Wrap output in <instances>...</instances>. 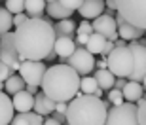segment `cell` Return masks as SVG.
I'll use <instances>...</instances> for the list:
<instances>
[{"label": "cell", "mask_w": 146, "mask_h": 125, "mask_svg": "<svg viewBox=\"0 0 146 125\" xmlns=\"http://www.w3.org/2000/svg\"><path fill=\"white\" fill-rule=\"evenodd\" d=\"M103 2H104V0H103Z\"/></svg>", "instance_id": "cell-48"}, {"label": "cell", "mask_w": 146, "mask_h": 125, "mask_svg": "<svg viewBox=\"0 0 146 125\" xmlns=\"http://www.w3.org/2000/svg\"><path fill=\"white\" fill-rule=\"evenodd\" d=\"M66 104H68V103H57V104H55V112L66 114Z\"/></svg>", "instance_id": "cell-39"}, {"label": "cell", "mask_w": 146, "mask_h": 125, "mask_svg": "<svg viewBox=\"0 0 146 125\" xmlns=\"http://www.w3.org/2000/svg\"><path fill=\"white\" fill-rule=\"evenodd\" d=\"M25 87H27V83L23 82V78L19 76V74H13V76H10L4 82L6 95H11V97H13L15 93H19V91H25Z\"/></svg>", "instance_id": "cell-22"}, {"label": "cell", "mask_w": 146, "mask_h": 125, "mask_svg": "<svg viewBox=\"0 0 146 125\" xmlns=\"http://www.w3.org/2000/svg\"><path fill=\"white\" fill-rule=\"evenodd\" d=\"M76 32H78V34H87V36H91V34H93V27H91V23L84 19V21L80 23V27H76Z\"/></svg>", "instance_id": "cell-31"}, {"label": "cell", "mask_w": 146, "mask_h": 125, "mask_svg": "<svg viewBox=\"0 0 146 125\" xmlns=\"http://www.w3.org/2000/svg\"><path fill=\"white\" fill-rule=\"evenodd\" d=\"M11 27H13V15L6 8H0V36L11 32Z\"/></svg>", "instance_id": "cell-25"}, {"label": "cell", "mask_w": 146, "mask_h": 125, "mask_svg": "<svg viewBox=\"0 0 146 125\" xmlns=\"http://www.w3.org/2000/svg\"><path fill=\"white\" fill-rule=\"evenodd\" d=\"M11 104H13V110L17 114H27V112H33L34 108V95L27 91H19L11 97Z\"/></svg>", "instance_id": "cell-14"}, {"label": "cell", "mask_w": 146, "mask_h": 125, "mask_svg": "<svg viewBox=\"0 0 146 125\" xmlns=\"http://www.w3.org/2000/svg\"><path fill=\"white\" fill-rule=\"evenodd\" d=\"M114 19H116V25H118V36L123 40V42H125V40H129V42H139V40L144 36V30L133 27L131 23L125 21L123 17L114 15Z\"/></svg>", "instance_id": "cell-12"}, {"label": "cell", "mask_w": 146, "mask_h": 125, "mask_svg": "<svg viewBox=\"0 0 146 125\" xmlns=\"http://www.w3.org/2000/svg\"><path fill=\"white\" fill-rule=\"evenodd\" d=\"M59 4L63 6V8H66V10L76 11L82 6V0H59Z\"/></svg>", "instance_id": "cell-32"}, {"label": "cell", "mask_w": 146, "mask_h": 125, "mask_svg": "<svg viewBox=\"0 0 146 125\" xmlns=\"http://www.w3.org/2000/svg\"><path fill=\"white\" fill-rule=\"evenodd\" d=\"M2 2H6V0H2Z\"/></svg>", "instance_id": "cell-47"}, {"label": "cell", "mask_w": 146, "mask_h": 125, "mask_svg": "<svg viewBox=\"0 0 146 125\" xmlns=\"http://www.w3.org/2000/svg\"><path fill=\"white\" fill-rule=\"evenodd\" d=\"M44 125H61V123H59V121H55L53 118H51V116H49L48 120H44Z\"/></svg>", "instance_id": "cell-42"}, {"label": "cell", "mask_w": 146, "mask_h": 125, "mask_svg": "<svg viewBox=\"0 0 146 125\" xmlns=\"http://www.w3.org/2000/svg\"><path fill=\"white\" fill-rule=\"evenodd\" d=\"M137 118H139L141 125H146V101L144 99H141L137 103Z\"/></svg>", "instance_id": "cell-29"}, {"label": "cell", "mask_w": 146, "mask_h": 125, "mask_svg": "<svg viewBox=\"0 0 146 125\" xmlns=\"http://www.w3.org/2000/svg\"><path fill=\"white\" fill-rule=\"evenodd\" d=\"M144 34H146V32H144Z\"/></svg>", "instance_id": "cell-49"}, {"label": "cell", "mask_w": 146, "mask_h": 125, "mask_svg": "<svg viewBox=\"0 0 146 125\" xmlns=\"http://www.w3.org/2000/svg\"><path fill=\"white\" fill-rule=\"evenodd\" d=\"M76 48H78V46H76V42L72 38H68V36H61V38H55L53 53L57 55V57H61V59H63V63H65V61L68 59L72 53H74Z\"/></svg>", "instance_id": "cell-15"}, {"label": "cell", "mask_w": 146, "mask_h": 125, "mask_svg": "<svg viewBox=\"0 0 146 125\" xmlns=\"http://www.w3.org/2000/svg\"><path fill=\"white\" fill-rule=\"evenodd\" d=\"M10 125H29V121L25 118V114H17V116H13V120H11Z\"/></svg>", "instance_id": "cell-35"}, {"label": "cell", "mask_w": 146, "mask_h": 125, "mask_svg": "<svg viewBox=\"0 0 146 125\" xmlns=\"http://www.w3.org/2000/svg\"><path fill=\"white\" fill-rule=\"evenodd\" d=\"M46 13H48L51 19H59V21H63V19H70V15L74 13V11L63 8V6L59 4V0H57V2H49V4H46Z\"/></svg>", "instance_id": "cell-21"}, {"label": "cell", "mask_w": 146, "mask_h": 125, "mask_svg": "<svg viewBox=\"0 0 146 125\" xmlns=\"http://www.w3.org/2000/svg\"><path fill=\"white\" fill-rule=\"evenodd\" d=\"M123 85H125V78H116V82H114V89H123Z\"/></svg>", "instance_id": "cell-40"}, {"label": "cell", "mask_w": 146, "mask_h": 125, "mask_svg": "<svg viewBox=\"0 0 146 125\" xmlns=\"http://www.w3.org/2000/svg\"><path fill=\"white\" fill-rule=\"evenodd\" d=\"M141 85H142V89H146V76L142 78V82H141Z\"/></svg>", "instance_id": "cell-43"}, {"label": "cell", "mask_w": 146, "mask_h": 125, "mask_svg": "<svg viewBox=\"0 0 146 125\" xmlns=\"http://www.w3.org/2000/svg\"><path fill=\"white\" fill-rule=\"evenodd\" d=\"M104 2L103 0H82V6L78 8V11H80V15L84 17V19H97V17H101L104 13Z\"/></svg>", "instance_id": "cell-13"}, {"label": "cell", "mask_w": 146, "mask_h": 125, "mask_svg": "<svg viewBox=\"0 0 146 125\" xmlns=\"http://www.w3.org/2000/svg\"><path fill=\"white\" fill-rule=\"evenodd\" d=\"M46 70H48V66L44 61H23L19 65V76L23 78V82L27 85L33 87H40Z\"/></svg>", "instance_id": "cell-8"}, {"label": "cell", "mask_w": 146, "mask_h": 125, "mask_svg": "<svg viewBox=\"0 0 146 125\" xmlns=\"http://www.w3.org/2000/svg\"><path fill=\"white\" fill-rule=\"evenodd\" d=\"M29 19V15L23 11V13H17V15H13V27H19V25H23V23Z\"/></svg>", "instance_id": "cell-34"}, {"label": "cell", "mask_w": 146, "mask_h": 125, "mask_svg": "<svg viewBox=\"0 0 146 125\" xmlns=\"http://www.w3.org/2000/svg\"><path fill=\"white\" fill-rule=\"evenodd\" d=\"M133 53V72L129 74L127 82H142V78L146 76V48L141 46L139 42L127 44Z\"/></svg>", "instance_id": "cell-10"}, {"label": "cell", "mask_w": 146, "mask_h": 125, "mask_svg": "<svg viewBox=\"0 0 146 125\" xmlns=\"http://www.w3.org/2000/svg\"><path fill=\"white\" fill-rule=\"evenodd\" d=\"M0 63H4L15 72L19 70V53L15 49V38L13 32H6L0 36Z\"/></svg>", "instance_id": "cell-9"}, {"label": "cell", "mask_w": 146, "mask_h": 125, "mask_svg": "<svg viewBox=\"0 0 146 125\" xmlns=\"http://www.w3.org/2000/svg\"><path fill=\"white\" fill-rule=\"evenodd\" d=\"M142 99H144V101H146V93H142Z\"/></svg>", "instance_id": "cell-46"}, {"label": "cell", "mask_w": 146, "mask_h": 125, "mask_svg": "<svg viewBox=\"0 0 146 125\" xmlns=\"http://www.w3.org/2000/svg\"><path fill=\"white\" fill-rule=\"evenodd\" d=\"M40 87L44 95L55 103H70L80 93V76L68 65L59 63L46 70Z\"/></svg>", "instance_id": "cell-2"}, {"label": "cell", "mask_w": 146, "mask_h": 125, "mask_svg": "<svg viewBox=\"0 0 146 125\" xmlns=\"http://www.w3.org/2000/svg\"><path fill=\"white\" fill-rule=\"evenodd\" d=\"M97 70H104V68H106V59H101V61H97Z\"/></svg>", "instance_id": "cell-41"}, {"label": "cell", "mask_w": 146, "mask_h": 125, "mask_svg": "<svg viewBox=\"0 0 146 125\" xmlns=\"http://www.w3.org/2000/svg\"><path fill=\"white\" fill-rule=\"evenodd\" d=\"M53 30H55V38H61V36L72 38V34L76 32V23L72 19H63L57 25H53Z\"/></svg>", "instance_id": "cell-23"}, {"label": "cell", "mask_w": 146, "mask_h": 125, "mask_svg": "<svg viewBox=\"0 0 146 125\" xmlns=\"http://www.w3.org/2000/svg\"><path fill=\"white\" fill-rule=\"evenodd\" d=\"M95 82H97V87L99 89H103V91H110L114 87V82H116V78L114 74L108 70V68H104V70H95Z\"/></svg>", "instance_id": "cell-20"}, {"label": "cell", "mask_w": 146, "mask_h": 125, "mask_svg": "<svg viewBox=\"0 0 146 125\" xmlns=\"http://www.w3.org/2000/svg\"><path fill=\"white\" fill-rule=\"evenodd\" d=\"M104 125H141L137 118V104L123 103L119 106H110Z\"/></svg>", "instance_id": "cell-6"}, {"label": "cell", "mask_w": 146, "mask_h": 125, "mask_svg": "<svg viewBox=\"0 0 146 125\" xmlns=\"http://www.w3.org/2000/svg\"><path fill=\"white\" fill-rule=\"evenodd\" d=\"M25 13L33 19H46V2L44 0H25Z\"/></svg>", "instance_id": "cell-19"}, {"label": "cell", "mask_w": 146, "mask_h": 125, "mask_svg": "<svg viewBox=\"0 0 146 125\" xmlns=\"http://www.w3.org/2000/svg\"><path fill=\"white\" fill-rule=\"evenodd\" d=\"M25 118H27L29 125H44V118L40 114H36V112H27Z\"/></svg>", "instance_id": "cell-30"}, {"label": "cell", "mask_w": 146, "mask_h": 125, "mask_svg": "<svg viewBox=\"0 0 146 125\" xmlns=\"http://www.w3.org/2000/svg\"><path fill=\"white\" fill-rule=\"evenodd\" d=\"M116 13L146 32V0H114Z\"/></svg>", "instance_id": "cell-4"}, {"label": "cell", "mask_w": 146, "mask_h": 125, "mask_svg": "<svg viewBox=\"0 0 146 125\" xmlns=\"http://www.w3.org/2000/svg\"><path fill=\"white\" fill-rule=\"evenodd\" d=\"M108 103L112 104V106H119V104H123L125 101H123V95H121V91L119 89H110L108 91Z\"/></svg>", "instance_id": "cell-28"}, {"label": "cell", "mask_w": 146, "mask_h": 125, "mask_svg": "<svg viewBox=\"0 0 146 125\" xmlns=\"http://www.w3.org/2000/svg\"><path fill=\"white\" fill-rule=\"evenodd\" d=\"M51 118H53L55 121H59L61 125H63V123H66V116H65V114H59V112H53V114H51Z\"/></svg>", "instance_id": "cell-38"}, {"label": "cell", "mask_w": 146, "mask_h": 125, "mask_svg": "<svg viewBox=\"0 0 146 125\" xmlns=\"http://www.w3.org/2000/svg\"><path fill=\"white\" fill-rule=\"evenodd\" d=\"M13 116H15V110H13L11 99L4 91H0V125H10Z\"/></svg>", "instance_id": "cell-17"}, {"label": "cell", "mask_w": 146, "mask_h": 125, "mask_svg": "<svg viewBox=\"0 0 146 125\" xmlns=\"http://www.w3.org/2000/svg\"><path fill=\"white\" fill-rule=\"evenodd\" d=\"M6 10L10 11L11 15L23 13L25 11V0H6Z\"/></svg>", "instance_id": "cell-27"}, {"label": "cell", "mask_w": 146, "mask_h": 125, "mask_svg": "<svg viewBox=\"0 0 146 125\" xmlns=\"http://www.w3.org/2000/svg\"><path fill=\"white\" fill-rule=\"evenodd\" d=\"M55 101H51V99H48L44 93H36L34 95V112L36 114H40L44 118V116H49V114H53L55 112Z\"/></svg>", "instance_id": "cell-16"}, {"label": "cell", "mask_w": 146, "mask_h": 125, "mask_svg": "<svg viewBox=\"0 0 146 125\" xmlns=\"http://www.w3.org/2000/svg\"><path fill=\"white\" fill-rule=\"evenodd\" d=\"M97 82H95V78L93 76H84L80 80V91L82 95H95V91H97Z\"/></svg>", "instance_id": "cell-26"}, {"label": "cell", "mask_w": 146, "mask_h": 125, "mask_svg": "<svg viewBox=\"0 0 146 125\" xmlns=\"http://www.w3.org/2000/svg\"><path fill=\"white\" fill-rule=\"evenodd\" d=\"M65 65L78 72V76H89L95 70V57L86 48H76L74 53L65 61Z\"/></svg>", "instance_id": "cell-7"}, {"label": "cell", "mask_w": 146, "mask_h": 125, "mask_svg": "<svg viewBox=\"0 0 146 125\" xmlns=\"http://www.w3.org/2000/svg\"><path fill=\"white\" fill-rule=\"evenodd\" d=\"M91 27H93V32L101 34L103 38L110 40V42H116V40L119 38V36H118V25H116V19L110 17V15H106V13H103V15L97 17V19H93Z\"/></svg>", "instance_id": "cell-11"}, {"label": "cell", "mask_w": 146, "mask_h": 125, "mask_svg": "<svg viewBox=\"0 0 146 125\" xmlns=\"http://www.w3.org/2000/svg\"><path fill=\"white\" fill-rule=\"evenodd\" d=\"M87 40H89V36H87V34H78V36H76V40H74V42L78 44V48H86Z\"/></svg>", "instance_id": "cell-37"}, {"label": "cell", "mask_w": 146, "mask_h": 125, "mask_svg": "<svg viewBox=\"0 0 146 125\" xmlns=\"http://www.w3.org/2000/svg\"><path fill=\"white\" fill-rule=\"evenodd\" d=\"M44 2H46V4H49V2H57V0H44Z\"/></svg>", "instance_id": "cell-44"}, {"label": "cell", "mask_w": 146, "mask_h": 125, "mask_svg": "<svg viewBox=\"0 0 146 125\" xmlns=\"http://www.w3.org/2000/svg\"><path fill=\"white\" fill-rule=\"evenodd\" d=\"M0 91H4V83H0Z\"/></svg>", "instance_id": "cell-45"}, {"label": "cell", "mask_w": 146, "mask_h": 125, "mask_svg": "<svg viewBox=\"0 0 146 125\" xmlns=\"http://www.w3.org/2000/svg\"><path fill=\"white\" fill-rule=\"evenodd\" d=\"M142 93H144V89H142V85H141L139 82H125L123 89H121L123 101H127V103H133V104H137V103L142 99Z\"/></svg>", "instance_id": "cell-18"}, {"label": "cell", "mask_w": 146, "mask_h": 125, "mask_svg": "<svg viewBox=\"0 0 146 125\" xmlns=\"http://www.w3.org/2000/svg\"><path fill=\"white\" fill-rule=\"evenodd\" d=\"M112 49H114V42H110V40H106V44H104L103 51H101V55H103V59H106V57H108Z\"/></svg>", "instance_id": "cell-36"}, {"label": "cell", "mask_w": 146, "mask_h": 125, "mask_svg": "<svg viewBox=\"0 0 146 125\" xmlns=\"http://www.w3.org/2000/svg\"><path fill=\"white\" fill-rule=\"evenodd\" d=\"M104 44H106V38H103V36L97 34V32H93L91 36H89V40H87V44H86V49L91 55H101Z\"/></svg>", "instance_id": "cell-24"}, {"label": "cell", "mask_w": 146, "mask_h": 125, "mask_svg": "<svg viewBox=\"0 0 146 125\" xmlns=\"http://www.w3.org/2000/svg\"><path fill=\"white\" fill-rule=\"evenodd\" d=\"M10 76H13V70H11V68H10L8 65L0 63V83H4Z\"/></svg>", "instance_id": "cell-33"}, {"label": "cell", "mask_w": 146, "mask_h": 125, "mask_svg": "<svg viewBox=\"0 0 146 125\" xmlns=\"http://www.w3.org/2000/svg\"><path fill=\"white\" fill-rule=\"evenodd\" d=\"M106 68L114 74V78H129V74L133 72V53H131L129 46H121L110 51V55L106 57Z\"/></svg>", "instance_id": "cell-5"}, {"label": "cell", "mask_w": 146, "mask_h": 125, "mask_svg": "<svg viewBox=\"0 0 146 125\" xmlns=\"http://www.w3.org/2000/svg\"><path fill=\"white\" fill-rule=\"evenodd\" d=\"M13 38H15V49L19 53V63H23V61H46L53 53V23H49V17H46V19L29 17L23 25L15 27Z\"/></svg>", "instance_id": "cell-1"}, {"label": "cell", "mask_w": 146, "mask_h": 125, "mask_svg": "<svg viewBox=\"0 0 146 125\" xmlns=\"http://www.w3.org/2000/svg\"><path fill=\"white\" fill-rule=\"evenodd\" d=\"M112 104L95 95H76L66 104V125H104Z\"/></svg>", "instance_id": "cell-3"}]
</instances>
